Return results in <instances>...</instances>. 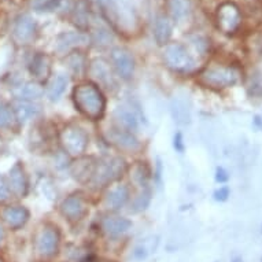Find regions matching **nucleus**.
Instances as JSON below:
<instances>
[{
	"instance_id": "23",
	"label": "nucleus",
	"mask_w": 262,
	"mask_h": 262,
	"mask_svg": "<svg viewBox=\"0 0 262 262\" xmlns=\"http://www.w3.org/2000/svg\"><path fill=\"white\" fill-rule=\"evenodd\" d=\"M173 32V24L168 17H159L155 21L154 37L159 46H165L168 43Z\"/></svg>"
},
{
	"instance_id": "38",
	"label": "nucleus",
	"mask_w": 262,
	"mask_h": 262,
	"mask_svg": "<svg viewBox=\"0 0 262 262\" xmlns=\"http://www.w3.org/2000/svg\"><path fill=\"white\" fill-rule=\"evenodd\" d=\"M232 262H243V259H242L241 257H236V258H233Z\"/></svg>"
},
{
	"instance_id": "11",
	"label": "nucleus",
	"mask_w": 262,
	"mask_h": 262,
	"mask_svg": "<svg viewBox=\"0 0 262 262\" xmlns=\"http://www.w3.org/2000/svg\"><path fill=\"white\" fill-rule=\"evenodd\" d=\"M7 180H9L11 193H14L17 198L26 196L29 183H28V176H26L25 169H24V165L21 162H17L13 168L10 169Z\"/></svg>"
},
{
	"instance_id": "27",
	"label": "nucleus",
	"mask_w": 262,
	"mask_h": 262,
	"mask_svg": "<svg viewBox=\"0 0 262 262\" xmlns=\"http://www.w3.org/2000/svg\"><path fill=\"white\" fill-rule=\"evenodd\" d=\"M150 202H151L150 187H148V188L140 189V192L136 195V198H135L134 202H132V210H134L135 213L146 210L147 207H148V205H150Z\"/></svg>"
},
{
	"instance_id": "1",
	"label": "nucleus",
	"mask_w": 262,
	"mask_h": 262,
	"mask_svg": "<svg viewBox=\"0 0 262 262\" xmlns=\"http://www.w3.org/2000/svg\"><path fill=\"white\" fill-rule=\"evenodd\" d=\"M73 100L78 112L90 120H99L104 114V96L102 91L92 82H82L76 86L73 91Z\"/></svg>"
},
{
	"instance_id": "17",
	"label": "nucleus",
	"mask_w": 262,
	"mask_h": 262,
	"mask_svg": "<svg viewBox=\"0 0 262 262\" xmlns=\"http://www.w3.org/2000/svg\"><path fill=\"white\" fill-rule=\"evenodd\" d=\"M108 138H110L112 143H114V144L120 147V148H124V150L134 151L139 148L138 139L135 138L134 135H132V132H128V130H125V129H112Z\"/></svg>"
},
{
	"instance_id": "36",
	"label": "nucleus",
	"mask_w": 262,
	"mask_h": 262,
	"mask_svg": "<svg viewBox=\"0 0 262 262\" xmlns=\"http://www.w3.org/2000/svg\"><path fill=\"white\" fill-rule=\"evenodd\" d=\"M228 179H229V176H228L227 170L224 168H217V170H215V181L223 184V183H227Z\"/></svg>"
},
{
	"instance_id": "8",
	"label": "nucleus",
	"mask_w": 262,
	"mask_h": 262,
	"mask_svg": "<svg viewBox=\"0 0 262 262\" xmlns=\"http://www.w3.org/2000/svg\"><path fill=\"white\" fill-rule=\"evenodd\" d=\"M220 29L224 33H233L241 25V13L233 3H224L217 13Z\"/></svg>"
},
{
	"instance_id": "13",
	"label": "nucleus",
	"mask_w": 262,
	"mask_h": 262,
	"mask_svg": "<svg viewBox=\"0 0 262 262\" xmlns=\"http://www.w3.org/2000/svg\"><path fill=\"white\" fill-rule=\"evenodd\" d=\"M132 227V223L121 215H108L102 221V229L108 237L117 239L128 232Z\"/></svg>"
},
{
	"instance_id": "34",
	"label": "nucleus",
	"mask_w": 262,
	"mask_h": 262,
	"mask_svg": "<svg viewBox=\"0 0 262 262\" xmlns=\"http://www.w3.org/2000/svg\"><path fill=\"white\" fill-rule=\"evenodd\" d=\"M213 196H214L215 201H219V202H225L229 196V188L228 187H220L219 189H215L214 193H213Z\"/></svg>"
},
{
	"instance_id": "6",
	"label": "nucleus",
	"mask_w": 262,
	"mask_h": 262,
	"mask_svg": "<svg viewBox=\"0 0 262 262\" xmlns=\"http://www.w3.org/2000/svg\"><path fill=\"white\" fill-rule=\"evenodd\" d=\"M60 235L54 227H44L35 236V251L40 258L48 259L59 251Z\"/></svg>"
},
{
	"instance_id": "7",
	"label": "nucleus",
	"mask_w": 262,
	"mask_h": 262,
	"mask_svg": "<svg viewBox=\"0 0 262 262\" xmlns=\"http://www.w3.org/2000/svg\"><path fill=\"white\" fill-rule=\"evenodd\" d=\"M59 210L60 214L63 215L68 221L78 223L88 214V205L82 196L74 193V195H70L66 199H63V202L60 203Z\"/></svg>"
},
{
	"instance_id": "25",
	"label": "nucleus",
	"mask_w": 262,
	"mask_h": 262,
	"mask_svg": "<svg viewBox=\"0 0 262 262\" xmlns=\"http://www.w3.org/2000/svg\"><path fill=\"white\" fill-rule=\"evenodd\" d=\"M169 7H170V13H172L173 18L177 21L184 19L191 10L189 0H169Z\"/></svg>"
},
{
	"instance_id": "37",
	"label": "nucleus",
	"mask_w": 262,
	"mask_h": 262,
	"mask_svg": "<svg viewBox=\"0 0 262 262\" xmlns=\"http://www.w3.org/2000/svg\"><path fill=\"white\" fill-rule=\"evenodd\" d=\"M6 242V231H5V227L0 224V247L5 245Z\"/></svg>"
},
{
	"instance_id": "4",
	"label": "nucleus",
	"mask_w": 262,
	"mask_h": 262,
	"mask_svg": "<svg viewBox=\"0 0 262 262\" xmlns=\"http://www.w3.org/2000/svg\"><path fill=\"white\" fill-rule=\"evenodd\" d=\"M60 144L63 150L72 157L80 158L88 147V135L85 130L76 125H68L59 135Z\"/></svg>"
},
{
	"instance_id": "32",
	"label": "nucleus",
	"mask_w": 262,
	"mask_h": 262,
	"mask_svg": "<svg viewBox=\"0 0 262 262\" xmlns=\"http://www.w3.org/2000/svg\"><path fill=\"white\" fill-rule=\"evenodd\" d=\"M250 46H251V50L257 52L258 55H262V32L251 37Z\"/></svg>"
},
{
	"instance_id": "33",
	"label": "nucleus",
	"mask_w": 262,
	"mask_h": 262,
	"mask_svg": "<svg viewBox=\"0 0 262 262\" xmlns=\"http://www.w3.org/2000/svg\"><path fill=\"white\" fill-rule=\"evenodd\" d=\"M150 254V250L146 245H139L134 251V257L138 259V261H142V259H146L147 255Z\"/></svg>"
},
{
	"instance_id": "29",
	"label": "nucleus",
	"mask_w": 262,
	"mask_h": 262,
	"mask_svg": "<svg viewBox=\"0 0 262 262\" xmlns=\"http://www.w3.org/2000/svg\"><path fill=\"white\" fill-rule=\"evenodd\" d=\"M14 120H15V116H14L11 106L0 104V129L9 128Z\"/></svg>"
},
{
	"instance_id": "26",
	"label": "nucleus",
	"mask_w": 262,
	"mask_h": 262,
	"mask_svg": "<svg viewBox=\"0 0 262 262\" xmlns=\"http://www.w3.org/2000/svg\"><path fill=\"white\" fill-rule=\"evenodd\" d=\"M172 112L173 117H174V121L177 124L185 125L189 122V112L187 104L180 99H174L172 104Z\"/></svg>"
},
{
	"instance_id": "14",
	"label": "nucleus",
	"mask_w": 262,
	"mask_h": 262,
	"mask_svg": "<svg viewBox=\"0 0 262 262\" xmlns=\"http://www.w3.org/2000/svg\"><path fill=\"white\" fill-rule=\"evenodd\" d=\"M36 33V22L30 15H19L14 25V37L19 43H29Z\"/></svg>"
},
{
	"instance_id": "39",
	"label": "nucleus",
	"mask_w": 262,
	"mask_h": 262,
	"mask_svg": "<svg viewBox=\"0 0 262 262\" xmlns=\"http://www.w3.org/2000/svg\"><path fill=\"white\" fill-rule=\"evenodd\" d=\"M0 262H5V261H3V258H0Z\"/></svg>"
},
{
	"instance_id": "15",
	"label": "nucleus",
	"mask_w": 262,
	"mask_h": 262,
	"mask_svg": "<svg viewBox=\"0 0 262 262\" xmlns=\"http://www.w3.org/2000/svg\"><path fill=\"white\" fill-rule=\"evenodd\" d=\"M88 43V37L81 32H64L56 39V48L60 52H68L76 47Z\"/></svg>"
},
{
	"instance_id": "12",
	"label": "nucleus",
	"mask_w": 262,
	"mask_h": 262,
	"mask_svg": "<svg viewBox=\"0 0 262 262\" xmlns=\"http://www.w3.org/2000/svg\"><path fill=\"white\" fill-rule=\"evenodd\" d=\"M90 76L95 81L106 88H114L116 86V80L112 73V69L107 64V62L103 59H94L90 64Z\"/></svg>"
},
{
	"instance_id": "19",
	"label": "nucleus",
	"mask_w": 262,
	"mask_h": 262,
	"mask_svg": "<svg viewBox=\"0 0 262 262\" xmlns=\"http://www.w3.org/2000/svg\"><path fill=\"white\" fill-rule=\"evenodd\" d=\"M129 201V189L126 185H117L106 196L104 205L110 210H120Z\"/></svg>"
},
{
	"instance_id": "20",
	"label": "nucleus",
	"mask_w": 262,
	"mask_h": 262,
	"mask_svg": "<svg viewBox=\"0 0 262 262\" xmlns=\"http://www.w3.org/2000/svg\"><path fill=\"white\" fill-rule=\"evenodd\" d=\"M30 74L39 80V81H46L50 76V72H51V62H50V58L44 54H37L35 55V58L32 59L29 66Z\"/></svg>"
},
{
	"instance_id": "9",
	"label": "nucleus",
	"mask_w": 262,
	"mask_h": 262,
	"mask_svg": "<svg viewBox=\"0 0 262 262\" xmlns=\"http://www.w3.org/2000/svg\"><path fill=\"white\" fill-rule=\"evenodd\" d=\"M112 62L117 74L124 80H129L134 76L135 60L130 52L125 48H114L112 51Z\"/></svg>"
},
{
	"instance_id": "10",
	"label": "nucleus",
	"mask_w": 262,
	"mask_h": 262,
	"mask_svg": "<svg viewBox=\"0 0 262 262\" xmlns=\"http://www.w3.org/2000/svg\"><path fill=\"white\" fill-rule=\"evenodd\" d=\"M0 219L11 229H21L29 220V210L24 206H7L0 211Z\"/></svg>"
},
{
	"instance_id": "16",
	"label": "nucleus",
	"mask_w": 262,
	"mask_h": 262,
	"mask_svg": "<svg viewBox=\"0 0 262 262\" xmlns=\"http://www.w3.org/2000/svg\"><path fill=\"white\" fill-rule=\"evenodd\" d=\"M11 108H13L14 116L19 122H26L28 120H32L40 113L39 104L30 102V100L17 99L11 104Z\"/></svg>"
},
{
	"instance_id": "28",
	"label": "nucleus",
	"mask_w": 262,
	"mask_h": 262,
	"mask_svg": "<svg viewBox=\"0 0 262 262\" xmlns=\"http://www.w3.org/2000/svg\"><path fill=\"white\" fill-rule=\"evenodd\" d=\"M68 68H69L74 74H81L85 69V58L80 52H73L68 56Z\"/></svg>"
},
{
	"instance_id": "3",
	"label": "nucleus",
	"mask_w": 262,
	"mask_h": 262,
	"mask_svg": "<svg viewBox=\"0 0 262 262\" xmlns=\"http://www.w3.org/2000/svg\"><path fill=\"white\" fill-rule=\"evenodd\" d=\"M125 172V162L118 157L104 158L96 162L94 176L91 183L96 187H104L108 183L116 181Z\"/></svg>"
},
{
	"instance_id": "21",
	"label": "nucleus",
	"mask_w": 262,
	"mask_h": 262,
	"mask_svg": "<svg viewBox=\"0 0 262 262\" xmlns=\"http://www.w3.org/2000/svg\"><path fill=\"white\" fill-rule=\"evenodd\" d=\"M114 117L121 128L128 132H136L139 129V118L134 110L128 107H118L114 112Z\"/></svg>"
},
{
	"instance_id": "18",
	"label": "nucleus",
	"mask_w": 262,
	"mask_h": 262,
	"mask_svg": "<svg viewBox=\"0 0 262 262\" xmlns=\"http://www.w3.org/2000/svg\"><path fill=\"white\" fill-rule=\"evenodd\" d=\"M96 163L92 161V158H77V161L72 165V174L74 179L81 183L92 180Z\"/></svg>"
},
{
	"instance_id": "30",
	"label": "nucleus",
	"mask_w": 262,
	"mask_h": 262,
	"mask_svg": "<svg viewBox=\"0 0 262 262\" xmlns=\"http://www.w3.org/2000/svg\"><path fill=\"white\" fill-rule=\"evenodd\" d=\"M11 195V189H10V184L7 177L0 174V203L6 202Z\"/></svg>"
},
{
	"instance_id": "24",
	"label": "nucleus",
	"mask_w": 262,
	"mask_h": 262,
	"mask_svg": "<svg viewBox=\"0 0 262 262\" xmlns=\"http://www.w3.org/2000/svg\"><path fill=\"white\" fill-rule=\"evenodd\" d=\"M68 82L69 78L64 74H56L55 77L52 78L50 85L47 88V98L51 102H58L62 98V95L64 94V91L68 88Z\"/></svg>"
},
{
	"instance_id": "31",
	"label": "nucleus",
	"mask_w": 262,
	"mask_h": 262,
	"mask_svg": "<svg viewBox=\"0 0 262 262\" xmlns=\"http://www.w3.org/2000/svg\"><path fill=\"white\" fill-rule=\"evenodd\" d=\"M249 86L250 91H251V94H262V76H255V77L251 78V84H250Z\"/></svg>"
},
{
	"instance_id": "5",
	"label": "nucleus",
	"mask_w": 262,
	"mask_h": 262,
	"mask_svg": "<svg viewBox=\"0 0 262 262\" xmlns=\"http://www.w3.org/2000/svg\"><path fill=\"white\" fill-rule=\"evenodd\" d=\"M165 63L168 64L169 69L177 73H188L195 68V60L192 55L187 51L184 46L179 43L169 44L163 52Z\"/></svg>"
},
{
	"instance_id": "35",
	"label": "nucleus",
	"mask_w": 262,
	"mask_h": 262,
	"mask_svg": "<svg viewBox=\"0 0 262 262\" xmlns=\"http://www.w3.org/2000/svg\"><path fill=\"white\" fill-rule=\"evenodd\" d=\"M173 146L176 148V151L179 152H183L184 151V140H183V135L181 132H177L174 135V138H173Z\"/></svg>"
},
{
	"instance_id": "22",
	"label": "nucleus",
	"mask_w": 262,
	"mask_h": 262,
	"mask_svg": "<svg viewBox=\"0 0 262 262\" xmlns=\"http://www.w3.org/2000/svg\"><path fill=\"white\" fill-rule=\"evenodd\" d=\"M43 95H44L43 86L40 85L39 82H33V81L22 84V85L18 86L17 91H15V96H17V99L30 100V102L40 99Z\"/></svg>"
},
{
	"instance_id": "2",
	"label": "nucleus",
	"mask_w": 262,
	"mask_h": 262,
	"mask_svg": "<svg viewBox=\"0 0 262 262\" xmlns=\"http://www.w3.org/2000/svg\"><path fill=\"white\" fill-rule=\"evenodd\" d=\"M239 72L235 68L215 66L201 73L198 81L210 90H224L235 85L239 81Z\"/></svg>"
}]
</instances>
